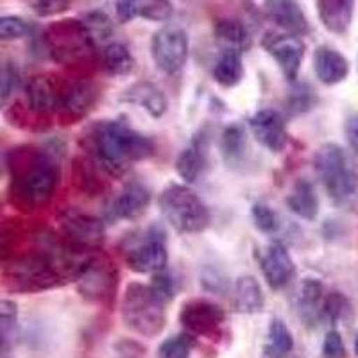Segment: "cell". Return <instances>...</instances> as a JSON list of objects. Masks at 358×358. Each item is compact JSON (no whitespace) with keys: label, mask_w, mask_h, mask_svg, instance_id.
I'll use <instances>...</instances> for the list:
<instances>
[{"label":"cell","mask_w":358,"mask_h":358,"mask_svg":"<svg viewBox=\"0 0 358 358\" xmlns=\"http://www.w3.org/2000/svg\"><path fill=\"white\" fill-rule=\"evenodd\" d=\"M267 355L273 358H283L294 350V337L283 319L274 317L268 326Z\"/></svg>","instance_id":"obj_31"},{"label":"cell","mask_w":358,"mask_h":358,"mask_svg":"<svg viewBox=\"0 0 358 358\" xmlns=\"http://www.w3.org/2000/svg\"><path fill=\"white\" fill-rule=\"evenodd\" d=\"M4 264H6V249L4 245L0 244V267H2Z\"/></svg>","instance_id":"obj_46"},{"label":"cell","mask_w":358,"mask_h":358,"mask_svg":"<svg viewBox=\"0 0 358 358\" xmlns=\"http://www.w3.org/2000/svg\"><path fill=\"white\" fill-rule=\"evenodd\" d=\"M313 70L319 81L331 86L338 85L348 78L350 63L338 50L331 49L328 45H321L313 52Z\"/></svg>","instance_id":"obj_20"},{"label":"cell","mask_w":358,"mask_h":358,"mask_svg":"<svg viewBox=\"0 0 358 358\" xmlns=\"http://www.w3.org/2000/svg\"><path fill=\"white\" fill-rule=\"evenodd\" d=\"M169 262L167 241L159 226L147 229L145 235L126 251V264L138 274H156L165 271Z\"/></svg>","instance_id":"obj_10"},{"label":"cell","mask_w":358,"mask_h":358,"mask_svg":"<svg viewBox=\"0 0 358 358\" xmlns=\"http://www.w3.org/2000/svg\"><path fill=\"white\" fill-rule=\"evenodd\" d=\"M120 101L129 102V104H136V106L143 108L151 117L159 118L167 113V99L162 90L149 81H138L131 85L120 97Z\"/></svg>","instance_id":"obj_21"},{"label":"cell","mask_w":358,"mask_h":358,"mask_svg":"<svg viewBox=\"0 0 358 358\" xmlns=\"http://www.w3.org/2000/svg\"><path fill=\"white\" fill-rule=\"evenodd\" d=\"M322 355L324 358H346V346L337 330L326 334L324 342H322Z\"/></svg>","instance_id":"obj_41"},{"label":"cell","mask_w":358,"mask_h":358,"mask_svg":"<svg viewBox=\"0 0 358 358\" xmlns=\"http://www.w3.org/2000/svg\"><path fill=\"white\" fill-rule=\"evenodd\" d=\"M265 297L260 283L252 276H241L235 283L233 306L238 313H260L264 310Z\"/></svg>","instance_id":"obj_25"},{"label":"cell","mask_w":358,"mask_h":358,"mask_svg":"<svg viewBox=\"0 0 358 358\" xmlns=\"http://www.w3.org/2000/svg\"><path fill=\"white\" fill-rule=\"evenodd\" d=\"M45 50L57 65L79 69L94 62L95 41L83 20L66 18L50 24L43 33Z\"/></svg>","instance_id":"obj_4"},{"label":"cell","mask_w":358,"mask_h":358,"mask_svg":"<svg viewBox=\"0 0 358 358\" xmlns=\"http://www.w3.org/2000/svg\"><path fill=\"white\" fill-rule=\"evenodd\" d=\"M355 0H317V15L330 33L346 34L351 27Z\"/></svg>","instance_id":"obj_22"},{"label":"cell","mask_w":358,"mask_h":358,"mask_svg":"<svg viewBox=\"0 0 358 358\" xmlns=\"http://www.w3.org/2000/svg\"><path fill=\"white\" fill-rule=\"evenodd\" d=\"M262 47L276 62L287 81L296 83L305 57V43L301 38L287 33H267L262 40Z\"/></svg>","instance_id":"obj_11"},{"label":"cell","mask_w":358,"mask_h":358,"mask_svg":"<svg viewBox=\"0 0 358 358\" xmlns=\"http://www.w3.org/2000/svg\"><path fill=\"white\" fill-rule=\"evenodd\" d=\"M244 78L242 52L233 49H224L213 65V79L224 88H233Z\"/></svg>","instance_id":"obj_27"},{"label":"cell","mask_w":358,"mask_h":358,"mask_svg":"<svg viewBox=\"0 0 358 358\" xmlns=\"http://www.w3.org/2000/svg\"><path fill=\"white\" fill-rule=\"evenodd\" d=\"M346 136L351 149H353V152L355 155H358V115H353V117L348 118Z\"/></svg>","instance_id":"obj_45"},{"label":"cell","mask_w":358,"mask_h":358,"mask_svg":"<svg viewBox=\"0 0 358 358\" xmlns=\"http://www.w3.org/2000/svg\"><path fill=\"white\" fill-rule=\"evenodd\" d=\"M122 321L131 331L142 337H158L167 322L165 299L152 285L133 281L124 290Z\"/></svg>","instance_id":"obj_5"},{"label":"cell","mask_w":358,"mask_h":358,"mask_svg":"<svg viewBox=\"0 0 358 358\" xmlns=\"http://www.w3.org/2000/svg\"><path fill=\"white\" fill-rule=\"evenodd\" d=\"M326 194L338 208H351L358 199V165L337 143H326L313 158Z\"/></svg>","instance_id":"obj_3"},{"label":"cell","mask_w":358,"mask_h":358,"mask_svg":"<svg viewBox=\"0 0 358 358\" xmlns=\"http://www.w3.org/2000/svg\"><path fill=\"white\" fill-rule=\"evenodd\" d=\"M90 151L95 163L113 176L126 174L131 165L151 158L155 142L124 122L101 120L88 131Z\"/></svg>","instance_id":"obj_2"},{"label":"cell","mask_w":358,"mask_h":358,"mask_svg":"<svg viewBox=\"0 0 358 358\" xmlns=\"http://www.w3.org/2000/svg\"><path fill=\"white\" fill-rule=\"evenodd\" d=\"M312 90H308L306 86H299L296 88V92L292 94V99L289 102V110L292 115H299L303 111H308L312 108Z\"/></svg>","instance_id":"obj_42"},{"label":"cell","mask_w":358,"mask_h":358,"mask_svg":"<svg viewBox=\"0 0 358 358\" xmlns=\"http://www.w3.org/2000/svg\"><path fill=\"white\" fill-rule=\"evenodd\" d=\"M252 136L271 152H281L289 142L285 120L276 110H260L249 120Z\"/></svg>","instance_id":"obj_15"},{"label":"cell","mask_w":358,"mask_h":358,"mask_svg":"<svg viewBox=\"0 0 358 358\" xmlns=\"http://www.w3.org/2000/svg\"><path fill=\"white\" fill-rule=\"evenodd\" d=\"M226 321V312L208 299H190L179 312V322L192 335H212Z\"/></svg>","instance_id":"obj_14"},{"label":"cell","mask_w":358,"mask_h":358,"mask_svg":"<svg viewBox=\"0 0 358 358\" xmlns=\"http://www.w3.org/2000/svg\"><path fill=\"white\" fill-rule=\"evenodd\" d=\"M62 238L70 249L78 252H97L104 244L106 228L101 219L78 210H65L57 217Z\"/></svg>","instance_id":"obj_8"},{"label":"cell","mask_w":358,"mask_h":358,"mask_svg":"<svg viewBox=\"0 0 358 358\" xmlns=\"http://www.w3.org/2000/svg\"><path fill=\"white\" fill-rule=\"evenodd\" d=\"M290 212L305 220H313L319 213V197L315 188L306 179H299L287 197Z\"/></svg>","instance_id":"obj_26"},{"label":"cell","mask_w":358,"mask_h":358,"mask_svg":"<svg viewBox=\"0 0 358 358\" xmlns=\"http://www.w3.org/2000/svg\"><path fill=\"white\" fill-rule=\"evenodd\" d=\"M115 9H117V18L124 24L134 18L167 22L174 15L172 0H118Z\"/></svg>","instance_id":"obj_18"},{"label":"cell","mask_w":358,"mask_h":358,"mask_svg":"<svg viewBox=\"0 0 358 358\" xmlns=\"http://www.w3.org/2000/svg\"><path fill=\"white\" fill-rule=\"evenodd\" d=\"M192 348H194V338L190 335H174L169 337L159 344L158 357L159 358H190Z\"/></svg>","instance_id":"obj_33"},{"label":"cell","mask_w":358,"mask_h":358,"mask_svg":"<svg viewBox=\"0 0 358 358\" xmlns=\"http://www.w3.org/2000/svg\"><path fill=\"white\" fill-rule=\"evenodd\" d=\"M355 355L358 357V334H357V337H355Z\"/></svg>","instance_id":"obj_47"},{"label":"cell","mask_w":358,"mask_h":358,"mask_svg":"<svg viewBox=\"0 0 358 358\" xmlns=\"http://www.w3.org/2000/svg\"><path fill=\"white\" fill-rule=\"evenodd\" d=\"M190 43L188 34L179 25H167L156 31L151 41V56L158 70L167 76L181 72L187 65Z\"/></svg>","instance_id":"obj_9"},{"label":"cell","mask_w":358,"mask_h":358,"mask_svg":"<svg viewBox=\"0 0 358 358\" xmlns=\"http://www.w3.org/2000/svg\"><path fill=\"white\" fill-rule=\"evenodd\" d=\"M18 306L9 299H0V355L13 351L18 341Z\"/></svg>","instance_id":"obj_30"},{"label":"cell","mask_w":358,"mask_h":358,"mask_svg":"<svg viewBox=\"0 0 358 358\" xmlns=\"http://www.w3.org/2000/svg\"><path fill=\"white\" fill-rule=\"evenodd\" d=\"M262 274L273 290L285 289L296 274V265L285 245L271 244L265 249L260 262Z\"/></svg>","instance_id":"obj_16"},{"label":"cell","mask_w":358,"mask_h":358,"mask_svg":"<svg viewBox=\"0 0 358 358\" xmlns=\"http://www.w3.org/2000/svg\"><path fill=\"white\" fill-rule=\"evenodd\" d=\"M18 72L15 65L9 62L0 63V110L6 106L9 95H11L13 88L17 85Z\"/></svg>","instance_id":"obj_39"},{"label":"cell","mask_w":358,"mask_h":358,"mask_svg":"<svg viewBox=\"0 0 358 358\" xmlns=\"http://www.w3.org/2000/svg\"><path fill=\"white\" fill-rule=\"evenodd\" d=\"M348 310H350V305H348V299L342 294H326L321 308V321H328L331 324H335L342 317H346Z\"/></svg>","instance_id":"obj_36"},{"label":"cell","mask_w":358,"mask_h":358,"mask_svg":"<svg viewBox=\"0 0 358 358\" xmlns=\"http://www.w3.org/2000/svg\"><path fill=\"white\" fill-rule=\"evenodd\" d=\"M38 17H56L72 6V0H29Z\"/></svg>","instance_id":"obj_40"},{"label":"cell","mask_w":358,"mask_h":358,"mask_svg":"<svg viewBox=\"0 0 358 358\" xmlns=\"http://www.w3.org/2000/svg\"><path fill=\"white\" fill-rule=\"evenodd\" d=\"M203 285L210 292H222L228 287V281L222 280V276H219L217 273H210L208 271L206 274H203Z\"/></svg>","instance_id":"obj_44"},{"label":"cell","mask_w":358,"mask_h":358,"mask_svg":"<svg viewBox=\"0 0 358 358\" xmlns=\"http://www.w3.org/2000/svg\"><path fill=\"white\" fill-rule=\"evenodd\" d=\"M151 285L165 301L172 299V296H174V281H172V278L165 271L155 274V280H152Z\"/></svg>","instance_id":"obj_43"},{"label":"cell","mask_w":358,"mask_h":358,"mask_svg":"<svg viewBox=\"0 0 358 358\" xmlns=\"http://www.w3.org/2000/svg\"><path fill=\"white\" fill-rule=\"evenodd\" d=\"M324 296V287H322L321 281L312 280V278L303 281L301 289H299V297H297V310H299V315L305 321V324L315 326L321 321Z\"/></svg>","instance_id":"obj_23"},{"label":"cell","mask_w":358,"mask_h":358,"mask_svg":"<svg viewBox=\"0 0 358 358\" xmlns=\"http://www.w3.org/2000/svg\"><path fill=\"white\" fill-rule=\"evenodd\" d=\"M31 33V24L20 17H0V41H15Z\"/></svg>","instance_id":"obj_38"},{"label":"cell","mask_w":358,"mask_h":358,"mask_svg":"<svg viewBox=\"0 0 358 358\" xmlns=\"http://www.w3.org/2000/svg\"><path fill=\"white\" fill-rule=\"evenodd\" d=\"M83 24L86 25V29H88V33L92 34L95 43L101 40H108V38L113 34V25H111V20L101 11L88 13V15L85 17V20H83Z\"/></svg>","instance_id":"obj_37"},{"label":"cell","mask_w":358,"mask_h":358,"mask_svg":"<svg viewBox=\"0 0 358 358\" xmlns=\"http://www.w3.org/2000/svg\"><path fill=\"white\" fill-rule=\"evenodd\" d=\"M215 38L224 49L245 50L251 45V34L248 27L236 18H220L215 24Z\"/></svg>","instance_id":"obj_29"},{"label":"cell","mask_w":358,"mask_h":358,"mask_svg":"<svg viewBox=\"0 0 358 358\" xmlns=\"http://www.w3.org/2000/svg\"><path fill=\"white\" fill-rule=\"evenodd\" d=\"M206 171V155L201 142H194L185 147L176 159V172L185 183H196Z\"/></svg>","instance_id":"obj_28"},{"label":"cell","mask_w":358,"mask_h":358,"mask_svg":"<svg viewBox=\"0 0 358 358\" xmlns=\"http://www.w3.org/2000/svg\"><path fill=\"white\" fill-rule=\"evenodd\" d=\"M265 13L281 31L292 36H303L310 31L308 20L297 0H265Z\"/></svg>","instance_id":"obj_17"},{"label":"cell","mask_w":358,"mask_h":358,"mask_svg":"<svg viewBox=\"0 0 358 358\" xmlns=\"http://www.w3.org/2000/svg\"><path fill=\"white\" fill-rule=\"evenodd\" d=\"M251 217L258 231L265 233V235H274V233H278V229H280V217H278V213L274 212L273 208L267 206V204H252Z\"/></svg>","instance_id":"obj_35"},{"label":"cell","mask_w":358,"mask_h":358,"mask_svg":"<svg viewBox=\"0 0 358 358\" xmlns=\"http://www.w3.org/2000/svg\"><path fill=\"white\" fill-rule=\"evenodd\" d=\"M73 281L78 285L79 296L95 305H111L117 296V268L104 257L90 255Z\"/></svg>","instance_id":"obj_7"},{"label":"cell","mask_w":358,"mask_h":358,"mask_svg":"<svg viewBox=\"0 0 358 358\" xmlns=\"http://www.w3.org/2000/svg\"><path fill=\"white\" fill-rule=\"evenodd\" d=\"M149 204H151V190L143 183L131 181L111 203V215L124 220L138 219L145 213Z\"/></svg>","instance_id":"obj_19"},{"label":"cell","mask_w":358,"mask_h":358,"mask_svg":"<svg viewBox=\"0 0 358 358\" xmlns=\"http://www.w3.org/2000/svg\"><path fill=\"white\" fill-rule=\"evenodd\" d=\"M92 165L94 163H86L85 159H76L73 162V183L88 196H99V192L102 190V181Z\"/></svg>","instance_id":"obj_32"},{"label":"cell","mask_w":358,"mask_h":358,"mask_svg":"<svg viewBox=\"0 0 358 358\" xmlns=\"http://www.w3.org/2000/svg\"><path fill=\"white\" fill-rule=\"evenodd\" d=\"M9 201L22 212H38L52 201L62 181V169L52 155L36 145L8 152Z\"/></svg>","instance_id":"obj_1"},{"label":"cell","mask_w":358,"mask_h":358,"mask_svg":"<svg viewBox=\"0 0 358 358\" xmlns=\"http://www.w3.org/2000/svg\"><path fill=\"white\" fill-rule=\"evenodd\" d=\"M62 83L63 79L50 73H40L29 79L25 85V104L29 110L41 118L57 113L62 104Z\"/></svg>","instance_id":"obj_13"},{"label":"cell","mask_w":358,"mask_h":358,"mask_svg":"<svg viewBox=\"0 0 358 358\" xmlns=\"http://www.w3.org/2000/svg\"><path fill=\"white\" fill-rule=\"evenodd\" d=\"M245 149V134L241 126H229L228 129L222 133V155L229 159V162H236L241 159Z\"/></svg>","instance_id":"obj_34"},{"label":"cell","mask_w":358,"mask_h":358,"mask_svg":"<svg viewBox=\"0 0 358 358\" xmlns=\"http://www.w3.org/2000/svg\"><path fill=\"white\" fill-rule=\"evenodd\" d=\"M99 62L102 70L111 78H126L134 69L133 54L120 41H110L104 45L99 54Z\"/></svg>","instance_id":"obj_24"},{"label":"cell","mask_w":358,"mask_h":358,"mask_svg":"<svg viewBox=\"0 0 358 358\" xmlns=\"http://www.w3.org/2000/svg\"><path fill=\"white\" fill-rule=\"evenodd\" d=\"M158 204L163 217L179 233H203L212 224V213L204 201L185 185H169L159 194Z\"/></svg>","instance_id":"obj_6"},{"label":"cell","mask_w":358,"mask_h":358,"mask_svg":"<svg viewBox=\"0 0 358 358\" xmlns=\"http://www.w3.org/2000/svg\"><path fill=\"white\" fill-rule=\"evenodd\" d=\"M99 101V88L95 83L85 78L63 79L62 83V104L59 117L69 120V124L85 118Z\"/></svg>","instance_id":"obj_12"}]
</instances>
